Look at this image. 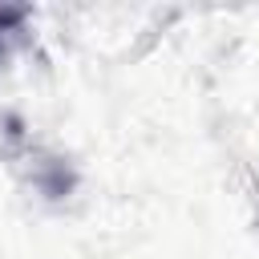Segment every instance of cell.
I'll use <instances>...</instances> for the list:
<instances>
[{"label": "cell", "mask_w": 259, "mask_h": 259, "mask_svg": "<svg viewBox=\"0 0 259 259\" xmlns=\"http://www.w3.org/2000/svg\"><path fill=\"white\" fill-rule=\"evenodd\" d=\"M20 16H24L20 8H0V49H4V32H12Z\"/></svg>", "instance_id": "obj_1"}]
</instances>
